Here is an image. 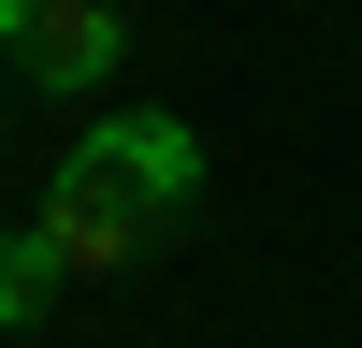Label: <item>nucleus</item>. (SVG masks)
Instances as JSON below:
<instances>
[{"mask_svg":"<svg viewBox=\"0 0 362 348\" xmlns=\"http://www.w3.org/2000/svg\"><path fill=\"white\" fill-rule=\"evenodd\" d=\"M189 203H203V145H189V116H102V131L44 174V247L73 261V276H131Z\"/></svg>","mask_w":362,"mask_h":348,"instance_id":"f257e3e1","label":"nucleus"},{"mask_svg":"<svg viewBox=\"0 0 362 348\" xmlns=\"http://www.w3.org/2000/svg\"><path fill=\"white\" fill-rule=\"evenodd\" d=\"M58 276H73V261L44 247V218H29V232H0V334H29V319L58 305Z\"/></svg>","mask_w":362,"mask_h":348,"instance_id":"7ed1b4c3","label":"nucleus"},{"mask_svg":"<svg viewBox=\"0 0 362 348\" xmlns=\"http://www.w3.org/2000/svg\"><path fill=\"white\" fill-rule=\"evenodd\" d=\"M116 0H0V58H15L29 87H102L116 73Z\"/></svg>","mask_w":362,"mask_h":348,"instance_id":"f03ea898","label":"nucleus"}]
</instances>
